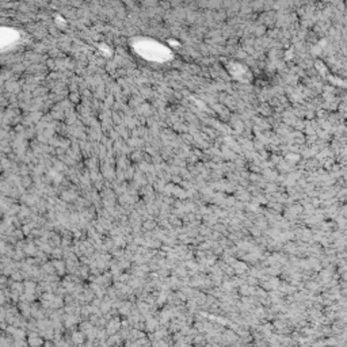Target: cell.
I'll return each mask as SVG.
<instances>
[{
    "mask_svg": "<svg viewBox=\"0 0 347 347\" xmlns=\"http://www.w3.org/2000/svg\"><path fill=\"white\" fill-rule=\"evenodd\" d=\"M22 183L25 187H30V184H33V178H30L27 174H25L22 176Z\"/></svg>",
    "mask_w": 347,
    "mask_h": 347,
    "instance_id": "cell-1",
    "label": "cell"
}]
</instances>
